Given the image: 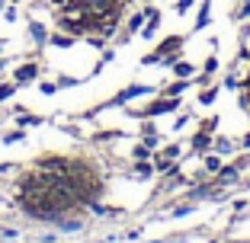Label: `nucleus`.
I'll return each mask as SVG.
<instances>
[{
  "instance_id": "obj_25",
  "label": "nucleus",
  "mask_w": 250,
  "mask_h": 243,
  "mask_svg": "<svg viewBox=\"0 0 250 243\" xmlns=\"http://www.w3.org/2000/svg\"><path fill=\"white\" fill-rule=\"evenodd\" d=\"M192 3H196V0H177V13H186Z\"/></svg>"
},
{
  "instance_id": "obj_12",
  "label": "nucleus",
  "mask_w": 250,
  "mask_h": 243,
  "mask_svg": "<svg viewBox=\"0 0 250 243\" xmlns=\"http://www.w3.org/2000/svg\"><path fill=\"white\" fill-rule=\"evenodd\" d=\"M154 173H157V169L151 167V163H145V160H138V167L132 169V176H138V179H151Z\"/></svg>"
},
{
  "instance_id": "obj_14",
  "label": "nucleus",
  "mask_w": 250,
  "mask_h": 243,
  "mask_svg": "<svg viewBox=\"0 0 250 243\" xmlns=\"http://www.w3.org/2000/svg\"><path fill=\"white\" fill-rule=\"evenodd\" d=\"M145 19H147V13H145V10H141V13H132V19H128V29H125V32H141Z\"/></svg>"
},
{
  "instance_id": "obj_3",
  "label": "nucleus",
  "mask_w": 250,
  "mask_h": 243,
  "mask_svg": "<svg viewBox=\"0 0 250 243\" xmlns=\"http://www.w3.org/2000/svg\"><path fill=\"white\" fill-rule=\"evenodd\" d=\"M36 77H39V64H36V61H29V64H20V67H16L13 80L16 83H32Z\"/></svg>"
},
{
  "instance_id": "obj_17",
  "label": "nucleus",
  "mask_w": 250,
  "mask_h": 243,
  "mask_svg": "<svg viewBox=\"0 0 250 243\" xmlns=\"http://www.w3.org/2000/svg\"><path fill=\"white\" fill-rule=\"evenodd\" d=\"M116 138H122V131H96L93 134L96 144H100V141H103V144H109V141H116Z\"/></svg>"
},
{
  "instance_id": "obj_28",
  "label": "nucleus",
  "mask_w": 250,
  "mask_h": 243,
  "mask_svg": "<svg viewBox=\"0 0 250 243\" xmlns=\"http://www.w3.org/2000/svg\"><path fill=\"white\" fill-rule=\"evenodd\" d=\"M241 148H250V131H247V134L241 138Z\"/></svg>"
},
{
  "instance_id": "obj_4",
  "label": "nucleus",
  "mask_w": 250,
  "mask_h": 243,
  "mask_svg": "<svg viewBox=\"0 0 250 243\" xmlns=\"http://www.w3.org/2000/svg\"><path fill=\"white\" fill-rule=\"evenodd\" d=\"M145 13H147V19H145V26H141V36H145V38H151V36L157 32V26H161V10L147 7Z\"/></svg>"
},
{
  "instance_id": "obj_18",
  "label": "nucleus",
  "mask_w": 250,
  "mask_h": 243,
  "mask_svg": "<svg viewBox=\"0 0 250 243\" xmlns=\"http://www.w3.org/2000/svg\"><path fill=\"white\" fill-rule=\"evenodd\" d=\"M221 169V157L218 154H208L206 157V173H218Z\"/></svg>"
},
{
  "instance_id": "obj_24",
  "label": "nucleus",
  "mask_w": 250,
  "mask_h": 243,
  "mask_svg": "<svg viewBox=\"0 0 250 243\" xmlns=\"http://www.w3.org/2000/svg\"><path fill=\"white\" fill-rule=\"evenodd\" d=\"M147 157H151V148H147V144L135 148V160H147Z\"/></svg>"
},
{
  "instance_id": "obj_2",
  "label": "nucleus",
  "mask_w": 250,
  "mask_h": 243,
  "mask_svg": "<svg viewBox=\"0 0 250 243\" xmlns=\"http://www.w3.org/2000/svg\"><path fill=\"white\" fill-rule=\"evenodd\" d=\"M180 48H183V36H170V38H164V42L154 48V55L164 61V58H170V55H177ZM170 61H173V58H170Z\"/></svg>"
},
{
  "instance_id": "obj_6",
  "label": "nucleus",
  "mask_w": 250,
  "mask_h": 243,
  "mask_svg": "<svg viewBox=\"0 0 250 243\" xmlns=\"http://www.w3.org/2000/svg\"><path fill=\"white\" fill-rule=\"evenodd\" d=\"M208 19H212V0H202V7H199V16H196V29H206Z\"/></svg>"
},
{
  "instance_id": "obj_16",
  "label": "nucleus",
  "mask_w": 250,
  "mask_h": 243,
  "mask_svg": "<svg viewBox=\"0 0 250 243\" xmlns=\"http://www.w3.org/2000/svg\"><path fill=\"white\" fill-rule=\"evenodd\" d=\"M234 19H237V22L250 19V0H241V3H237V10H234Z\"/></svg>"
},
{
  "instance_id": "obj_31",
  "label": "nucleus",
  "mask_w": 250,
  "mask_h": 243,
  "mask_svg": "<svg viewBox=\"0 0 250 243\" xmlns=\"http://www.w3.org/2000/svg\"><path fill=\"white\" fill-rule=\"evenodd\" d=\"M0 52H3V42H0Z\"/></svg>"
},
{
  "instance_id": "obj_20",
  "label": "nucleus",
  "mask_w": 250,
  "mask_h": 243,
  "mask_svg": "<svg viewBox=\"0 0 250 243\" xmlns=\"http://www.w3.org/2000/svg\"><path fill=\"white\" fill-rule=\"evenodd\" d=\"M26 138V128H16V131H7L3 134V144H16V141Z\"/></svg>"
},
{
  "instance_id": "obj_30",
  "label": "nucleus",
  "mask_w": 250,
  "mask_h": 243,
  "mask_svg": "<svg viewBox=\"0 0 250 243\" xmlns=\"http://www.w3.org/2000/svg\"><path fill=\"white\" fill-rule=\"evenodd\" d=\"M3 67H7V64H3V61H0V74H3Z\"/></svg>"
},
{
  "instance_id": "obj_11",
  "label": "nucleus",
  "mask_w": 250,
  "mask_h": 243,
  "mask_svg": "<svg viewBox=\"0 0 250 243\" xmlns=\"http://www.w3.org/2000/svg\"><path fill=\"white\" fill-rule=\"evenodd\" d=\"M186 87H189V83H186L183 77H177V80L170 83V87H164V96H183V93H186Z\"/></svg>"
},
{
  "instance_id": "obj_15",
  "label": "nucleus",
  "mask_w": 250,
  "mask_h": 243,
  "mask_svg": "<svg viewBox=\"0 0 250 243\" xmlns=\"http://www.w3.org/2000/svg\"><path fill=\"white\" fill-rule=\"evenodd\" d=\"M212 144H215L218 154H234V150H237V144H231L228 138H218V141H212Z\"/></svg>"
},
{
  "instance_id": "obj_9",
  "label": "nucleus",
  "mask_w": 250,
  "mask_h": 243,
  "mask_svg": "<svg viewBox=\"0 0 250 243\" xmlns=\"http://www.w3.org/2000/svg\"><path fill=\"white\" fill-rule=\"evenodd\" d=\"M16 112V125L26 128V125H42V118L39 115H26V109H13Z\"/></svg>"
},
{
  "instance_id": "obj_7",
  "label": "nucleus",
  "mask_w": 250,
  "mask_h": 243,
  "mask_svg": "<svg viewBox=\"0 0 250 243\" xmlns=\"http://www.w3.org/2000/svg\"><path fill=\"white\" fill-rule=\"evenodd\" d=\"M192 74H196V67H192L189 61H177V58H173V77H183V80H189Z\"/></svg>"
},
{
  "instance_id": "obj_27",
  "label": "nucleus",
  "mask_w": 250,
  "mask_h": 243,
  "mask_svg": "<svg viewBox=\"0 0 250 243\" xmlns=\"http://www.w3.org/2000/svg\"><path fill=\"white\" fill-rule=\"evenodd\" d=\"M186 125H189V115H180L177 125H173V131H180V128H186Z\"/></svg>"
},
{
  "instance_id": "obj_5",
  "label": "nucleus",
  "mask_w": 250,
  "mask_h": 243,
  "mask_svg": "<svg viewBox=\"0 0 250 243\" xmlns=\"http://www.w3.org/2000/svg\"><path fill=\"white\" fill-rule=\"evenodd\" d=\"M208 148H212V131L199 128L196 138H192V150H196V154H202V150H208Z\"/></svg>"
},
{
  "instance_id": "obj_1",
  "label": "nucleus",
  "mask_w": 250,
  "mask_h": 243,
  "mask_svg": "<svg viewBox=\"0 0 250 243\" xmlns=\"http://www.w3.org/2000/svg\"><path fill=\"white\" fill-rule=\"evenodd\" d=\"M151 93V87H145V83H132V87H125L116 93V99H112L109 106H125V103H132V99H138V96H147Z\"/></svg>"
},
{
  "instance_id": "obj_13",
  "label": "nucleus",
  "mask_w": 250,
  "mask_h": 243,
  "mask_svg": "<svg viewBox=\"0 0 250 243\" xmlns=\"http://www.w3.org/2000/svg\"><path fill=\"white\" fill-rule=\"evenodd\" d=\"M215 71H218V58L212 55V58H206V67H202V83H208V80H212V74H215Z\"/></svg>"
},
{
  "instance_id": "obj_10",
  "label": "nucleus",
  "mask_w": 250,
  "mask_h": 243,
  "mask_svg": "<svg viewBox=\"0 0 250 243\" xmlns=\"http://www.w3.org/2000/svg\"><path fill=\"white\" fill-rule=\"evenodd\" d=\"M29 32H32V38H36L39 45H45V42H48V29H45L42 22H36V19H32V22H29Z\"/></svg>"
},
{
  "instance_id": "obj_8",
  "label": "nucleus",
  "mask_w": 250,
  "mask_h": 243,
  "mask_svg": "<svg viewBox=\"0 0 250 243\" xmlns=\"http://www.w3.org/2000/svg\"><path fill=\"white\" fill-rule=\"evenodd\" d=\"M48 42H52L55 48H71V45L77 42V36H67V32H55V36H48Z\"/></svg>"
},
{
  "instance_id": "obj_21",
  "label": "nucleus",
  "mask_w": 250,
  "mask_h": 243,
  "mask_svg": "<svg viewBox=\"0 0 250 243\" xmlns=\"http://www.w3.org/2000/svg\"><path fill=\"white\" fill-rule=\"evenodd\" d=\"M16 87H20V83H3V87H0V103H7V99H10V96H13L16 93Z\"/></svg>"
},
{
  "instance_id": "obj_23",
  "label": "nucleus",
  "mask_w": 250,
  "mask_h": 243,
  "mask_svg": "<svg viewBox=\"0 0 250 243\" xmlns=\"http://www.w3.org/2000/svg\"><path fill=\"white\" fill-rule=\"evenodd\" d=\"M55 90H58V83H52V80H42V83H39V93H45V96H52Z\"/></svg>"
},
{
  "instance_id": "obj_22",
  "label": "nucleus",
  "mask_w": 250,
  "mask_h": 243,
  "mask_svg": "<svg viewBox=\"0 0 250 243\" xmlns=\"http://www.w3.org/2000/svg\"><path fill=\"white\" fill-rule=\"evenodd\" d=\"M215 96H218V87H208V90H202V93H199V103H215Z\"/></svg>"
},
{
  "instance_id": "obj_29",
  "label": "nucleus",
  "mask_w": 250,
  "mask_h": 243,
  "mask_svg": "<svg viewBox=\"0 0 250 243\" xmlns=\"http://www.w3.org/2000/svg\"><path fill=\"white\" fill-rule=\"evenodd\" d=\"M3 7H7V0H0V10H3Z\"/></svg>"
},
{
  "instance_id": "obj_26",
  "label": "nucleus",
  "mask_w": 250,
  "mask_h": 243,
  "mask_svg": "<svg viewBox=\"0 0 250 243\" xmlns=\"http://www.w3.org/2000/svg\"><path fill=\"white\" fill-rule=\"evenodd\" d=\"M3 10H7V13H3V19H7V22H16V7H3Z\"/></svg>"
},
{
  "instance_id": "obj_19",
  "label": "nucleus",
  "mask_w": 250,
  "mask_h": 243,
  "mask_svg": "<svg viewBox=\"0 0 250 243\" xmlns=\"http://www.w3.org/2000/svg\"><path fill=\"white\" fill-rule=\"evenodd\" d=\"M157 157H164V160H177V157H180V144H167Z\"/></svg>"
}]
</instances>
